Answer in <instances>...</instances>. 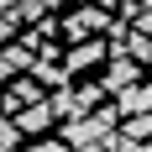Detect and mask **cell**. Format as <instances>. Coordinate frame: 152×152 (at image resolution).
I'll list each match as a JSON object with an SVG mask.
<instances>
[{
  "label": "cell",
  "instance_id": "cell-1",
  "mask_svg": "<svg viewBox=\"0 0 152 152\" xmlns=\"http://www.w3.org/2000/svg\"><path fill=\"white\" fill-rule=\"evenodd\" d=\"M115 121H121V110H115V105H105L100 115H74V121H63V142H68V147H84V142L105 137Z\"/></svg>",
  "mask_w": 152,
  "mask_h": 152
},
{
  "label": "cell",
  "instance_id": "cell-3",
  "mask_svg": "<svg viewBox=\"0 0 152 152\" xmlns=\"http://www.w3.org/2000/svg\"><path fill=\"white\" fill-rule=\"evenodd\" d=\"M126 137H131V142H147L152 137V110H137V115L126 121Z\"/></svg>",
  "mask_w": 152,
  "mask_h": 152
},
{
  "label": "cell",
  "instance_id": "cell-4",
  "mask_svg": "<svg viewBox=\"0 0 152 152\" xmlns=\"http://www.w3.org/2000/svg\"><path fill=\"white\" fill-rule=\"evenodd\" d=\"M26 152H74V147H68V142H63V137H58V142H31V147H26Z\"/></svg>",
  "mask_w": 152,
  "mask_h": 152
},
{
  "label": "cell",
  "instance_id": "cell-2",
  "mask_svg": "<svg viewBox=\"0 0 152 152\" xmlns=\"http://www.w3.org/2000/svg\"><path fill=\"white\" fill-rule=\"evenodd\" d=\"M105 53H110V47L100 42V37H94V42L84 37V42H74V47H68V58H63V74H68V79H74V74H84V68H94V63H105Z\"/></svg>",
  "mask_w": 152,
  "mask_h": 152
}]
</instances>
